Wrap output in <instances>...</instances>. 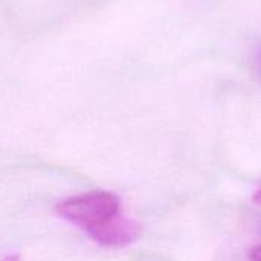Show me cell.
I'll return each instance as SVG.
<instances>
[{
    "label": "cell",
    "instance_id": "1",
    "mask_svg": "<svg viewBox=\"0 0 261 261\" xmlns=\"http://www.w3.org/2000/svg\"><path fill=\"white\" fill-rule=\"evenodd\" d=\"M55 214L104 248H125L141 236L139 223L122 214L121 199L110 191L95 190L67 197L57 203Z\"/></svg>",
    "mask_w": 261,
    "mask_h": 261
},
{
    "label": "cell",
    "instance_id": "2",
    "mask_svg": "<svg viewBox=\"0 0 261 261\" xmlns=\"http://www.w3.org/2000/svg\"><path fill=\"white\" fill-rule=\"evenodd\" d=\"M248 260L249 261H261V245L255 246L251 249L249 255H248Z\"/></svg>",
    "mask_w": 261,
    "mask_h": 261
},
{
    "label": "cell",
    "instance_id": "3",
    "mask_svg": "<svg viewBox=\"0 0 261 261\" xmlns=\"http://www.w3.org/2000/svg\"><path fill=\"white\" fill-rule=\"evenodd\" d=\"M254 200H255L257 203H261V188H258V191L254 194Z\"/></svg>",
    "mask_w": 261,
    "mask_h": 261
},
{
    "label": "cell",
    "instance_id": "4",
    "mask_svg": "<svg viewBox=\"0 0 261 261\" xmlns=\"http://www.w3.org/2000/svg\"><path fill=\"white\" fill-rule=\"evenodd\" d=\"M2 261H20V257L18 255H9V257L3 258Z\"/></svg>",
    "mask_w": 261,
    "mask_h": 261
}]
</instances>
